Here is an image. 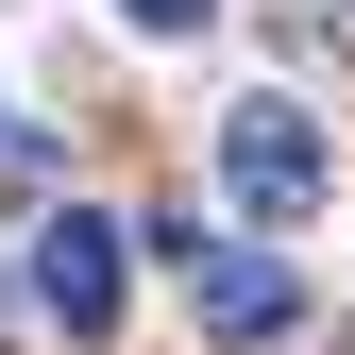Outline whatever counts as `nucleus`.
I'll use <instances>...</instances> for the list:
<instances>
[{"instance_id":"nucleus-1","label":"nucleus","mask_w":355,"mask_h":355,"mask_svg":"<svg viewBox=\"0 0 355 355\" xmlns=\"http://www.w3.org/2000/svg\"><path fill=\"white\" fill-rule=\"evenodd\" d=\"M169 271H187V322L220 338V355H271L288 322H304V271H288V254H237V237H203V220H169Z\"/></svg>"},{"instance_id":"nucleus-4","label":"nucleus","mask_w":355,"mask_h":355,"mask_svg":"<svg viewBox=\"0 0 355 355\" xmlns=\"http://www.w3.org/2000/svg\"><path fill=\"white\" fill-rule=\"evenodd\" d=\"M119 17H136V34H203L220 0H119Z\"/></svg>"},{"instance_id":"nucleus-3","label":"nucleus","mask_w":355,"mask_h":355,"mask_svg":"<svg viewBox=\"0 0 355 355\" xmlns=\"http://www.w3.org/2000/svg\"><path fill=\"white\" fill-rule=\"evenodd\" d=\"M34 322H68V338H102L119 322V220H51V237H34Z\"/></svg>"},{"instance_id":"nucleus-2","label":"nucleus","mask_w":355,"mask_h":355,"mask_svg":"<svg viewBox=\"0 0 355 355\" xmlns=\"http://www.w3.org/2000/svg\"><path fill=\"white\" fill-rule=\"evenodd\" d=\"M220 187H237L254 220H304V203L338 187V153H322L304 102H237V119H220Z\"/></svg>"}]
</instances>
